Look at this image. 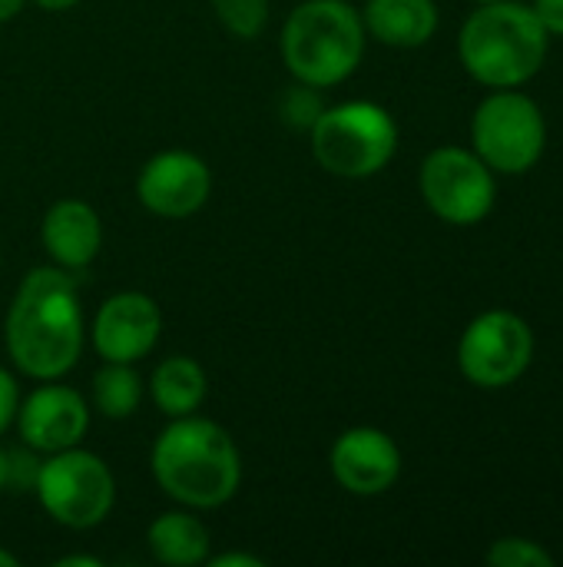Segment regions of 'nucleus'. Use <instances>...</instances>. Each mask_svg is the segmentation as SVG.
I'll return each instance as SVG.
<instances>
[{
  "instance_id": "obj_1",
  "label": "nucleus",
  "mask_w": 563,
  "mask_h": 567,
  "mask_svg": "<svg viewBox=\"0 0 563 567\" xmlns=\"http://www.w3.org/2000/svg\"><path fill=\"white\" fill-rule=\"evenodd\" d=\"M7 352L20 372L50 382L66 375L83 349V312L70 269L43 266L23 276L7 312Z\"/></svg>"
},
{
  "instance_id": "obj_2",
  "label": "nucleus",
  "mask_w": 563,
  "mask_h": 567,
  "mask_svg": "<svg viewBox=\"0 0 563 567\" xmlns=\"http://www.w3.org/2000/svg\"><path fill=\"white\" fill-rule=\"evenodd\" d=\"M153 475L159 488L189 508L226 505L242 478V458L232 435L209 422L183 415L153 445Z\"/></svg>"
},
{
  "instance_id": "obj_3",
  "label": "nucleus",
  "mask_w": 563,
  "mask_h": 567,
  "mask_svg": "<svg viewBox=\"0 0 563 567\" xmlns=\"http://www.w3.org/2000/svg\"><path fill=\"white\" fill-rule=\"evenodd\" d=\"M548 56V30L531 7L488 3L461 30V60L488 86H518L531 80Z\"/></svg>"
},
{
  "instance_id": "obj_4",
  "label": "nucleus",
  "mask_w": 563,
  "mask_h": 567,
  "mask_svg": "<svg viewBox=\"0 0 563 567\" xmlns=\"http://www.w3.org/2000/svg\"><path fill=\"white\" fill-rule=\"evenodd\" d=\"M365 50L362 17L342 0L302 3L282 30V60L305 86H335L355 73Z\"/></svg>"
},
{
  "instance_id": "obj_5",
  "label": "nucleus",
  "mask_w": 563,
  "mask_h": 567,
  "mask_svg": "<svg viewBox=\"0 0 563 567\" xmlns=\"http://www.w3.org/2000/svg\"><path fill=\"white\" fill-rule=\"evenodd\" d=\"M312 130V156L332 176L362 179L378 173L398 146L395 120L375 103H342L322 110Z\"/></svg>"
},
{
  "instance_id": "obj_6",
  "label": "nucleus",
  "mask_w": 563,
  "mask_h": 567,
  "mask_svg": "<svg viewBox=\"0 0 563 567\" xmlns=\"http://www.w3.org/2000/svg\"><path fill=\"white\" fill-rule=\"evenodd\" d=\"M33 492L46 515L66 528L100 525L116 502V482L106 462L93 452H80L76 445L40 462Z\"/></svg>"
},
{
  "instance_id": "obj_7",
  "label": "nucleus",
  "mask_w": 563,
  "mask_h": 567,
  "mask_svg": "<svg viewBox=\"0 0 563 567\" xmlns=\"http://www.w3.org/2000/svg\"><path fill=\"white\" fill-rule=\"evenodd\" d=\"M475 146L501 173H524L544 150V116L521 93H494L475 113Z\"/></svg>"
},
{
  "instance_id": "obj_8",
  "label": "nucleus",
  "mask_w": 563,
  "mask_h": 567,
  "mask_svg": "<svg viewBox=\"0 0 563 567\" xmlns=\"http://www.w3.org/2000/svg\"><path fill=\"white\" fill-rule=\"evenodd\" d=\"M534 339L524 319L511 312H488L468 326L461 336L458 362L461 372L481 389L511 385L531 362Z\"/></svg>"
},
{
  "instance_id": "obj_9",
  "label": "nucleus",
  "mask_w": 563,
  "mask_h": 567,
  "mask_svg": "<svg viewBox=\"0 0 563 567\" xmlns=\"http://www.w3.org/2000/svg\"><path fill=\"white\" fill-rule=\"evenodd\" d=\"M421 193L425 203L455 226H471L491 213L494 179L488 166L455 146L435 150L421 166Z\"/></svg>"
},
{
  "instance_id": "obj_10",
  "label": "nucleus",
  "mask_w": 563,
  "mask_h": 567,
  "mask_svg": "<svg viewBox=\"0 0 563 567\" xmlns=\"http://www.w3.org/2000/svg\"><path fill=\"white\" fill-rule=\"evenodd\" d=\"M209 189H212L209 166L186 150H166L153 156L136 179L139 203L166 219L192 216L209 199Z\"/></svg>"
},
{
  "instance_id": "obj_11",
  "label": "nucleus",
  "mask_w": 563,
  "mask_h": 567,
  "mask_svg": "<svg viewBox=\"0 0 563 567\" xmlns=\"http://www.w3.org/2000/svg\"><path fill=\"white\" fill-rule=\"evenodd\" d=\"M163 332L159 306L143 292L110 296L93 322V346L106 362H139L153 352Z\"/></svg>"
},
{
  "instance_id": "obj_12",
  "label": "nucleus",
  "mask_w": 563,
  "mask_h": 567,
  "mask_svg": "<svg viewBox=\"0 0 563 567\" xmlns=\"http://www.w3.org/2000/svg\"><path fill=\"white\" fill-rule=\"evenodd\" d=\"M20 435L33 452H63L73 449L90 429V409L80 392L66 385H40L17 405Z\"/></svg>"
},
{
  "instance_id": "obj_13",
  "label": "nucleus",
  "mask_w": 563,
  "mask_h": 567,
  "mask_svg": "<svg viewBox=\"0 0 563 567\" xmlns=\"http://www.w3.org/2000/svg\"><path fill=\"white\" fill-rule=\"evenodd\" d=\"M402 472L398 445L378 429H348L332 449V475L352 495H382Z\"/></svg>"
},
{
  "instance_id": "obj_14",
  "label": "nucleus",
  "mask_w": 563,
  "mask_h": 567,
  "mask_svg": "<svg viewBox=\"0 0 563 567\" xmlns=\"http://www.w3.org/2000/svg\"><path fill=\"white\" fill-rule=\"evenodd\" d=\"M103 246V226L93 206L60 199L43 216V249L60 269H86Z\"/></svg>"
},
{
  "instance_id": "obj_15",
  "label": "nucleus",
  "mask_w": 563,
  "mask_h": 567,
  "mask_svg": "<svg viewBox=\"0 0 563 567\" xmlns=\"http://www.w3.org/2000/svg\"><path fill=\"white\" fill-rule=\"evenodd\" d=\"M365 27L388 47H421L438 27L435 0H368Z\"/></svg>"
},
{
  "instance_id": "obj_16",
  "label": "nucleus",
  "mask_w": 563,
  "mask_h": 567,
  "mask_svg": "<svg viewBox=\"0 0 563 567\" xmlns=\"http://www.w3.org/2000/svg\"><path fill=\"white\" fill-rule=\"evenodd\" d=\"M149 551L159 565L192 567L209 561V532L186 512H166L149 525Z\"/></svg>"
},
{
  "instance_id": "obj_17",
  "label": "nucleus",
  "mask_w": 563,
  "mask_h": 567,
  "mask_svg": "<svg viewBox=\"0 0 563 567\" xmlns=\"http://www.w3.org/2000/svg\"><path fill=\"white\" fill-rule=\"evenodd\" d=\"M149 392L163 415H169V419L192 415L206 399V372L196 359L173 355L153 372Z\"/></svg>"
},
{
  "instance_id": "obj_18",
  "label": "nucleus",
  "mask_w": 563,
  "mask_h": 567,
  "mask_svg": "<svg viewBox=\"0 0 563 567\" xmlns=\"http://www.w3.org/2000/svg\"><path fill=\"white\" fill-rule=\"evenodd\" d=\"M143 399V382L133 372L129 362H106L93 375V405L106 419H126L139 409Z\"/></svg>"
},
{
  "instance_id": "obj_19",
  "label": "nucleus",
  "mask_w": 563,
  "mask_h": 567,
  "mask_svg": "<svg viewBox=\"0 0 563 567\" xmlns=\"http://www.w3.org/2000/svg\"><path fill=\"white\" fill-rule=\"evenodd\" d=\"M212 10L226 23V30L242 40L259 37L269 20V0H212Z\"/></svg>"
},
{
  "instance_id": "obj_20",
  "label": "nucleus",
  "mask_w": 563,
  "mask_h": 567,
  "mask_svg": "<svg viewBox=\"0 0 563 567\" xmlns=\"http://www.w3.org/2000/svg\"><path fill=\"white\" fill-rule=\"evenodd\" d=\"M488 565L494 567H551L554 558L534 545V542H521V538H504L488 551Z\"/></svg>"
},
{
  "instance_id": "obj_21",
  "label": "nucleus",
  "mask_w": 563,
  "mask_h": 567,
  "mask_svg": "<svg viewBox=\"0 0 563 567\" xmlns=\"http://www.w3.org/2000/svg\"><path fill=\"white\" fill-rule=\"evenodd\" d=\"M40 462L30 452H10V492H27L37 485Z\"/></svg>"
},
{
  "instance_id": "obj_22",
  "label": "nucleus",
  "mask_w": 563,
  "mask_h": 567,
  "mask_svg": "<svg viewBox=\"0 0 563 567\" xmlns=\"http://www.w3.org/2000/svg\"><path fill=\"white\" fill-rule=\"evenodd\" d=\"M17 405H20L17 382H13V375H10V372H3V369H0V432L13 422Z\"/></svg>"
},
{
  "instance_id": "obj_23",
  "label": "nucleus",
  "mask_w": 563,
  "mask_h": 567,
  "mask_svg": "<svg viewBox=\"0 0 563 567\" xmlns=\"http://www.w3.org/2000/svg\"><path fill=\"white\" fill-rule=\"evenodd\" d=\"M534 13L544 23V30L561 33L563 37V0H538L534 3Z\"/></svg>"
},
{
  "instance_id": "obj_24",
  "label": "nucleus",
  "mask_w": 563,
  "mask_h": 567,
  "mask_svg": "<svg viewBox=\"0 0 563 567\" xmlns=\"http://www.w3.org/2000/svg\"><path fill=\"white\" fill-rule=\"evenodd\" d=\"M212 567H265L262 558H252V555H242V551H232V555H216Z\"/></svg>"
},
{
  "instance_id": "obj_25",
  "label": "nucleus",
  "mask_w": 563,
  "mask_h": 567,
  "mask_svg": "<svg viewBox=\"0 0 563 567\" xmlns=\"http://www.w3.org/2000/svg\"><path fill=\"white\" fill-rule=\"evenodd\" d=\"M60 567H100L96 558H90V555H70V558H60L56 561Z\"/></svg>"
},
{
  "instance_id": "obj_26",
  "label": "nucleus",
  "mask_w": 563,
  "mask_h": 567,
  "mask_svg": "<svg viewBox=\"0 0 563 567\" xmlns=\"http://www.w3.org/2000/svg\"><path fill=\"white\" fill-rule=\"evenodd\" d=\"M20 7H23V0H0V23L13 20L20 13Z\"/></svg>"
},
{
  "instance_id": "obj_27",
  "label": "nucleus",
  "mask_w": 563,
  "mask_h": 567,
  "mask_svg": "<svg viewBox=\"0 0 563 567\" xmlns=\"http://www.w3.org/2000/svg\"><path fill=\"white\" fill-rule=\"evenodd\" d=\"M10 488V452L0 449V492Z\"/></svg>"
},
{
  "instance_id": "obj_28",
  "label": "nucleus",
  "mask_w": 563,
  "mask_h": 567,
  "mask_svg": "<svg viewBox=\"0 0 563 567\" xmlns=\"http://www.w3.org/2000/svg\"><path fill=\"white\" fill-rule=\"evenodd\" d=\"M37 7H43V10H70L73 3H80V0H33Z\"/></svg>"
},
{
  "instance_id": "obj_29",
  "label": "nucleus",
  "mask_w": 563,
  "mask_h": 567,
  "mask_svg": "<svg viewBox=\"0 0 563 567\" xmlns=\"http://www.w3.org/2000/svg\"><path fill=\"white\" fill-rule=\"evenodd\" d=\"M0 567H17V558L10 551H3V548H0Z\"/></svg>"
},
{
  "instance_id": "obj_30",
  "label": "nucleus",
  "mask_w": 563,
  "mask_h": 567,
  "mask_svg": "<svg viewBox=\"0 0 563 567\" xmlns=\"http://www.w3.org/2000/svg\"><path fill=\"white\" fill-rule=\"evenodd\" d=\"M481 3H494V0H481Z\"/></svg>"
}]
</instances>
